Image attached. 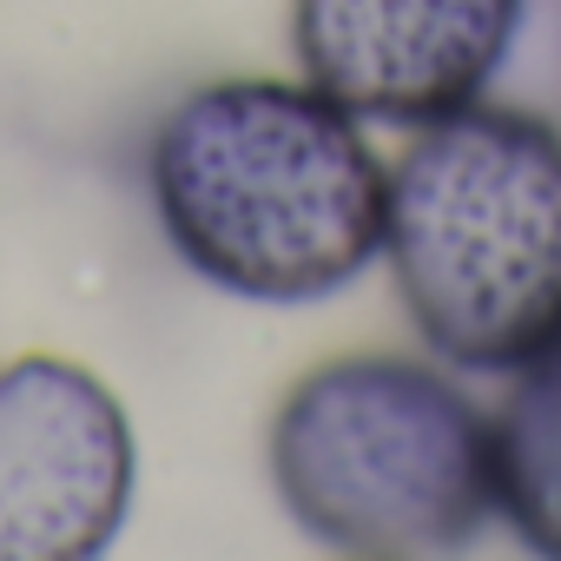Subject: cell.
I'll list each match as a JSON object with an SVG mask.
<instances>
[{"instance_id": "6", "label": "cell", "mask_w": 561, "mask_h": 561, "mask_svg": "<svg viewBox=\"0 0 561 561\" xmlns=\"http://www.w3.org/2000/svg\"><path fill=\"white\" fill-rule=\"evenodd\" d=\"M495 430V508L508 528L561 561V337L508 370V397L489 416Z\"/></svg>"}, {"instance_id": "1", "label": "cell", "mask_w": 561, "mask_h": 561, "mask_svg": "<svg viewBox=\"0 0 561 561\" xmlns=\"http://www.w3.org/2000/svg\"><path fill=\"white\" fill-rule=\"evenodd\" d=\"M146 192L192 277L251 305H318L383 251L390 165L311 80H211L152 126Z\"/></svg>"}, {"instance_id": "5", "label": "cell", "mask_w": 561, "mask_h": 561, "mask_svg": "<svg viewBox=\"0 0 561 561\" xmlns=\"http://www.w3.org/2000/svg\"><path fill=\"white\" fill-rule=\"evenodd\" d=\"M528 0H291L298 73L377 126H430L489 93Z\"/></svg>"}, {"instance_id": "4", "label": "cell", "mask_w": 561, "mask_h": 561, "mask_svg": "<svg viewBox=\"0 0 561 561\" xmlns=\"http://www.w3.org/2000/svg\"><path fill=\"white\" fill-rule=\"evenodd\" d=\"M126 403L73 357L0 364V561H87L133 515Z\"/></svg>"}, {"instance_id": "3", "label": "cell", "mask_w": 561, "mask_h": 561, "mask_svg": "<svg viewBox=\"0 0 561 561\" xmlns=\"http://www.w3.org/2000/svg\"><path fill=\"white\" fill-rule=\"evenodd\" d=\"M271 489L337 554H449L495 515V430L436 364L337 357L277 403Z\"/></svg>"}, {"instance_id": "2", "label": "cell", "mask_w": 561, "mask_h": 561, "mask_svg": "<svg viewBox=\"0 0 561 561\" xmlns=\"http://www.w3.org/2000/svg\"><path fill=\"white\" fill-rule=\"evenodd\" d=\"M383 257L403 318L449 370H515L561 337V126L462 106L390 165Z\"/></svg>"}]
</instances>
